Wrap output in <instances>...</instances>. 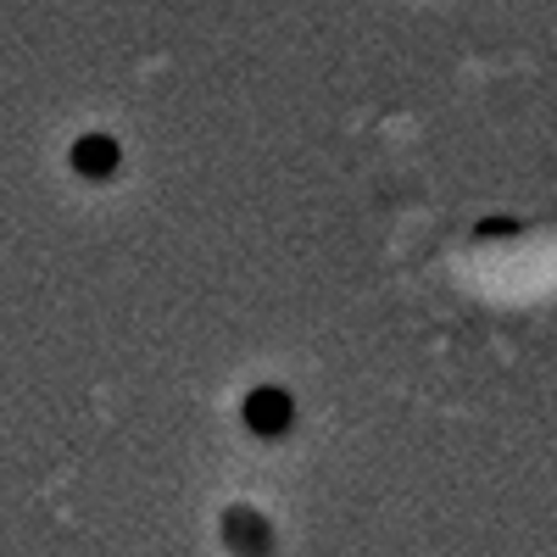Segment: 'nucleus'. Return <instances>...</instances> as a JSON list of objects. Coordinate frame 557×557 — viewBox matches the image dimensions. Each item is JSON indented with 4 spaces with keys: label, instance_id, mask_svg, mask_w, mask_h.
I'll return each mask as SVG.
<instances>
[{
    "label": "nucleus",
    "instance_id": "f257e3e1",
    "mask_svg": "<svg viewBox=\"0 0 557 557\" xmlns=\"http://www.w3.org/2000/svg\"><path fill=\"white\" fill-rule=\"evenodd\" d=\"M218 530H223V546L235 557H273V524H268V513H257L251 502L228 507Z\"/></svg>",
    "mask_w": 557,
    "mask_h": 557
},
{
    "label": "nucleus",
    "instance_id": "f03ea898",
    "mask_svg": "<svg viewBox=\"0 0 557 557\" xmlns=\"http://www.w3.org/2000/svg\"><path fill=\"white\" fill-rule=\"evenodd\" d=\"M290 396L285 391H251L246 396V424L257 430V435H285L290 430Z\"/></svg>",
    "mask_w": 557,
    "mask_h": 557
},
{
    "label": "nucleus",
    "instance_id": "7ed1b4c3",
    "mask_svg": "<svg viewBox=\"0 0 557 557\" xmlns=\"http://www.w3.org/2000/svg\"><path fill=\"white\" fill-rule=\"evenodd\" d=\"M73 168L78 173H112L117 168V146L107 134H84L78 146H73Z\"/></svg>",
    "mask_w": 557,
    "mask_h": 557
}]
</instances>
